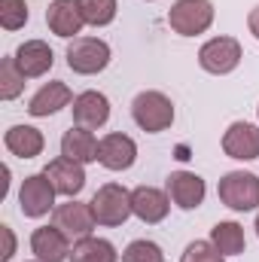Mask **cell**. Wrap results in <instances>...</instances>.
<instances>
[{"label":"cell","mask_w":259,"mask_h":262,"mask_svg":"<svg viewBox=\"0 0 259 262\" xmlns=\"http://www.w3.org/2000/svg\"><path fill=\"white\" fill-rule=\"evenodd\" d=\"M223 152L235 162L259 159V125L253 122H232L223 131Z\"/></svg>","instance_id":"4fadbf2b"},{"label":"cell","mask_w":259,"mask_h":262,"mask_svg":"<svg viewBox=\"0 0 259 262\" xmlns=\"http://www.w3.org/2000/svg\"><path fill=\"white\" fill-rule=\"evenodd\" d=\"M52 223L64 232L70 241L89 238L95 232V226H98L95 210H92V201H76V198H67L64 204H58L52 210Z\"/></svg>","instance_id":"ba28073f"},{"label":"cell","mask_w":259,"mask_h":262,"mask_svg":"<svg viewBox=\"0 0 259 262\" xmlns=\"http://www.w3.org/2000/svg\"><path fill=\"white\" fill-rule=\"evenodd\" d=\"M131 119L134 125L146 134H162L174 125V101L165 92L146 89L140 95H134L131 101Z\"/></svg>","instance_id":"6da1fadb"},{"label":"cell","mask_w":259,"mask_h":262,"mask_svg":"<svg viewBox=\"0 0 259 262\" xmlns=\"http://www.w3.org/2000/svg\"><path fill=\"white\" fill-rule=\"evenodd\" d=\"M210 241H213V247H217L223 256H241L244 247H247L244 226L235 223V220H220V223L210 229Z\"/></svg>","instance_id":"44dd1931"},{"label":"cell","mask_w":259,"mask_h":262,"mask_svg":"<svg viewBox=\"0 0 259 262\" xmlns=\"http://www.w3.org/2000/svg\"><path fill=\"white\" fill-rule=\"evenodd\" d=\"M217 195L235 213L259 210V177L253 171H229V174L220 177Z\"/></svg>","instance_id":"3957f363"},{"label":"cell","mask_w":259,"mask_h":262,"mask_svg":"<svg viewBox=\"0 0 259 262\" xmlns=\"http://www.w3.org/2000/svg\"><path fill=\"white\" fill-rule=\"evenodd\" d=\"M34 262H40V259H34Z\"/></svg>","instance_id":"1f68e13d"},{"label":"cell","mask_w":259,"mask_h":262,"mask_svg":"<svg viewBox=\"0 0 259 262\" xmlns=\"http://www.w3.org/2000/svg\"><path fill=\"white\" fill-rule=\"evenodd\" d=\"M253 229H256V238H259V210H256V223H253Z\"/></svg>","instance_id":"f546056e"},{"label":"cell","mask_w":259,"mask_h":262,"mask_svg":"<svg viewBox=\"0 0 259 262\" xmlns=\"http://www.w3.org/2000/svg\"><path fill=\"white\" fill-rule=\"evenodd\" d=\"M67 67L79 76H95L101 70L110 67V58H113V49L107 40L101 37H76L67 43Z\"/></svg>","instance_id":"7a4b0ae2"},{"label":"cell","mask_w":259,"mask_h":262,"mask_svg":"<svg viewBox=\"0 0 259 262\" xmlns=\"http://www.w3.org/2000/svg\"><path fill=\"white\" fill-rule=\"evenodd\" d=\"M122 262H165V253L156 241L149 238H137L122 250Z\"/></svg>","instance_id":"484cf974"},{"label":"cell","mask_w":259,"mask_h":262,"mask_svg":"<svg viewBox=\"0 0 259 262\" xmlns=\"http://www.w3.org/2000/svg\"><path fill=\"white\" fill-rule=\"evenodd\" d=\"M70 262H119V253H116V247H113L107 238L89 235V238L73 241V247H70Z\"/></svg>","instance_id":"7402d4cb"},{"label":"cell","mask_w":259,"mask_h":262,"mask_svg":"<svg viewBox=\"0 0 259 262\" xmlns=\"http://www.w3.org/2000/svg\"><path fill=\"white\" fill-rule=\"evenodd\" d=\"M55 186H52V180L40 171V174H28L25 177V183H21V189H18V210H21V216H28V220H40V216H46V213H52L58 204H55Z\"/></svg>","instance_id":"52a82bcc"},{"label":"cell","mask_w":259,"mask_h":262,"mask_svg":"<svg viewBox=\"0 0 259 262\" xmlns=\"http://www.w3.org/2000/svg\"><path fill=\"white\" fill-rule=\"evenodd\" d=\"M25 79H28V76L18 70L15 58L6 55V58L0 61V98H3V101H15V98L25 92Z\"/></svg>","instance_id":"cb8c5ba5"},{"label":"cell","mask_w":259,"mask_h":262,"mask_svg":"<svg viewBox=\"0 0 259 262\" xmlns=\"http://www.w3.org/2000/svg\"><path fill=\"white\" fill-rule=\"evenodd\" d=\"M0 235H3V241H6V247H3V253H0V259L9 262L15 256V235H12V229L9 226H0Z\"/></svg>","instance_id":"83f0119b"},{"label":"cell","mask_w":259,"mask_h":262,"mask_svg":"<svg viewBox=\"0 0 259 262\" xmlns=\"http://www.w3.org/2000/svg\"><path fill=\"white\" fill-rule=\"evenodd\" d=\"M98 162L107 171H128L137 162V143L134 137L122 134V131H110L101 137V149H98Z\"/></svg>","instance_id":"5bb4252c"},{"label":"cell","mask_w":259,"mask_h":262,"mask_svg":"<svg viewBox=\"0 0 259 262\" xmlns=\"http://www.w3.org/2000/svg\"><path fill=\"white\" fill-rule=\"evenodd\" d=\"M241 58H244V49L235 37H210L198 49V67L213 76H226V73L238 70Z\"/></svg>","instance_id":"8992f818"},{"label":"cell","mask_w":259,"mask_h":262,"mask_svg":"<svg viewBox=\"0 0 259 262\" xmlns=\"http://www.w3.org/2000/svg\"><path fill=\"white\" fill-rule=\"evenodd\" d=\"M43 174L52 180L55 192L64 195V198H76L85 189V165H79V162H73V159H67V156L52 159V162L43 168Z\"/></svg>","instance_id":"9a60e30c"},{"label":"cell","mask_w":259,"mask_h":262,"mask_svg":"<svg viewBox=\"0 0 259 262\" xmlns=\"http://www.w3.org/2000/svg\"><path fill=\"white\" fill-rule=\"evenodd\" d=\"M31 18V9L25 0H0V28L3 31H18Z\"/></svg>","instance_id":"d4e9b609"},{"label":"cell","mask_w":259,"mask_h":262,"mask_svg":"<svg viewBox=\"0 0 259 262\" xmlns=\"http://www.w3.org/2000/svg\"><path fill=\"white\" fill-rule=\"evenodd\" d=\"M131 210L140 223L156 226L168 216L171 195H168V189H159V186H137V189H131Z\"/></svg>","instance_id":"2e32d148"},{"label":"cell","mask_w":259,"mask_h":262,"mask_svg":"<svg viewBox=\"0 0 259 262\" xmlns=\"http://www.w3.org/2000/svg\"><path fill=\"white\" fill-rule=\"evenodd\" d=\"M256 119H259V107H256Z\"/></svg>","instance_id":"4dcf8cb0"},{"label":"cell","mask_w":259,"mask_h":262,"mask_svg":"<svg viewBox=\"0 0 259 262\" xmlns=\"http://www.w3.org/2000/svg\"><path fill=\"white\" fill-rule=\"evenodd\" d=\"M76 3H79V12H82L85 25H92V28L113 25V18L119 12V3L116 0H76Z\"/></svg>","instance_id":"603a6c76"},{"label":"cell","mask_w":259,"mask_h":262,"mask_svg":"<svg viewBox=\"0 0 259 262\" xmlns=\"http://www.w3.org/2000/svg\"><path fill=\"white\" fill-rule=\"evenodd\" d=\"M98 149H101V140L95 137V131L79 128V125H70L61 137V156L79 162V165H92L98 162Z\"/></svg>","instance_id":"d6986e66"},{"label":"cell","mask_w":259,"mask_h":262,"mask_svg":"<svg viewBox=\"0 0 259 262\" xmlns=\"http://www.w3.org/2000/svg\"><path fill=\"white\" fill-rule=\"evenodd\" d=\"M146 3H149V0H146Z\"/></svg>","instance_id":"d6a6232c"},{"label":"cell","mask_w":259,"mask_h":262,"mask_svg":"<svg viewBox=\"0 0 259 262\" xmlns=\"http://www.w3.org/2000/svg\"><path fill=\"white\" fill-rule=\"evenodd\" d=\"M180 262H226V256L213 247V241H189Z\"/></svg>","instance_id":"4316f807"},{"label":"cell","mask_w":259,"mask_h":262,"mask_svg":"<svg viewBox=\"0 0 259 262\" xmlns=\"http://www.w3.org/2000/svg\"><path fill=\"white\" fill-rule=\"evenodd\" d=\"M70 113H73V125L98 131L104 128L107 119H110V98L104 92H98V89H85V92H79L73 98Z\"/></svg>","instance_id":"9c48e42d"},{"label":"cell","mask_w":259,"mask_h":262,"mask_svg":"<svg viewBox=\"0 0 259 262\" xmlns=\"http://www.w3.org/2000/svg\"><path fill=\"white\" fill-rule=\"evenodd\" d=\"M92 210H95L98 226L116 229V226H122L128 216H134V210H131V192L122 183H104V186L92 195Z\"/></svg>","instance_id":"5b68a950"},{"label":"cell","mask_w":259,"mask_h":262,"mask_svg":"<svg viewBox=\"0 0 259 262\" xmlns=\"http://www.w3.org/2000/svg\"><path fill=\"white\" fill-rule=\"evenodd\" d=\"M165 189H168V195H171V204L180 207V210H195V207H201V204H204V195H207V183H204V177H198L195 171H171Z\"/></svg>","instance_id":"30bf717a"},{"label":"cell","mask_w":259,"mask_h":262,"mask_svg":"<svg viewBox=\"0 0 259 262\" xmlns=\"http://www.w3.org/2000/svg\"><path fill=\"white\" fill-rule=\"evenodd\" d=\"M3 146L15 156V159H37L46 146V137L43 131L34 128V125H12L3 134Z\"/></svg>","instance_id":"ffe728a7"},{"label":"cell","mask_w":259,"mask_h":262,"mask_svg":"<svg viewBox=\"0 0 259 262\" xmlns=\"http://www.w3.org/2000/svg\"><path fill=\"white\" fill-rule=\"evenodd\" d=\"M247 31H250V34L259 40V3L250 9V15H247Z\"/></svg>","instance_id":"f1b7e54d"},{"label":"cell","mask_w":259,"mask_h":262,"mask_svg":"<svg viewBox=\"0 0 259 262\" xmlns=\"http://www.w3.org/2000/svg\"><path fill=\"white\" fill-rule=\"evenodd\" d=\"M73 92H70V85L61 82V79H52V82H43L34 95H31V101H28V113L34 116V119H46V116H55L58 110H64L73 104Z\"/></svg>","instance_id":"7c38bea8"},{"label":"cell","mask_w":259,"mask_h":262,"mask_svg":"<svg viewBox=\"0 0 259 262\" xmlns=\"http://www.w3.org/2000/svg\"><path fill=\"white\" fill-rule=\"evenodd\" d=\"M70 238L52 223L31 232V253L40 262H70Z\"/></svg>","instance_id":"8fae6325"},{"label":"cell","mask_w":259,"mask_h":262,"mask_svg":"<svg viewBox=\"0 0 259 262\" xmlns=\"http://www.w3.org/2000/svg\"><path fill=\"white\" fill-rule=\"evenodd\" d=\"M15 64L18 70L28 76V79H40V76H46L52 64H55V52H52V46L49 43H43V40H25L18 49H15Z\"/></svg>","instance_id":"ac0fdd59"},{"label":"cell","mask_w":259,"mask_h":262,"mask_svg":"<svg viewBox=\"0 0 259 262\" xmlns=\"http://www.w3.org/2000/svg\"><path fill=\"white\" fill-rule=\"evenodd\" d=\"M213 15L217 9L210 0H174V6L168 9V28L180 37H198L210 31Z\"/></svg>","instance_id":"277c9868"},{"label":"cell","mask_w":259,"mask_h":262,"mask_svg":"<svg viewBox=\"0 0 259 262\" xmlns=\"http://www.w3.org/2000/svg\"><path fill=\"white\" fill-rule=\"evenodd\" d=\"M46 25L55 37L61 40H76L85 28V18L79 12V3L76 0H52L49 9H46Z\"/></svg>","instance_id":"e0dca14e"}]
</instances>
